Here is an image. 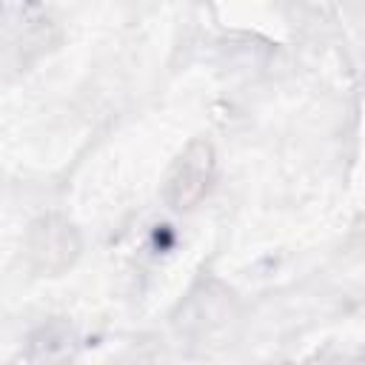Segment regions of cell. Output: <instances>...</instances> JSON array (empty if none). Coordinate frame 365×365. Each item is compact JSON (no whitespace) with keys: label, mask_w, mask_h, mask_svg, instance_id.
I'll return each mask as SVG.
<instances>
[{"label":"cell","mask_w":365,"mask_h":365,"mask_svg":"<svg viewBox=\"0 0 365 365\" xmlns=\"http://www.w3.org/2000/svg\"><path fill=\"white\" fill-rule=\"evenodd\" d=\"M217 174V154L208 140H191L165 174L163 197L174 211L194 208L211 188Z\"/></svg>","instance_id":"6da1fadb"},{"label":"cell","mask_w":365,"mask_h":365,"mask_svg":"<svg viewBox=\"0 0 365 365\" xmlns=\"http://www.w3.org/2000/svg\"><path fill=\"white\" fill-rule=\"evenodd\" d=\"M31 254L43 262V268H63L77 254L74 228L57 217H46L31 231Z\"/></svg>","instance_id":"7a4b0ae2"}]
</instances>
